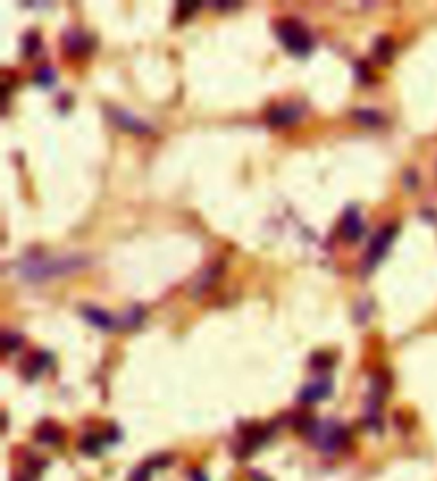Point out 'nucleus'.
Returning <instances> with one entry per match:
<instances>
[{
	"label": "nucleus",
	"instance_id": "f257e3e1",
	"mask_svg": "<svg viewBox=\"0 0 437 481\" xmlns=\"http://www.w3.org/2000/svg\"><path fill=\"white\" fill-rule=\"evenodd\" d=\"M88 258L84 256H66V258H53V260H30L20 267V273L28 281H47L53 277L77 273L88 267Z\"/></svg>",
	"mask_w": 437,
	"mask_h": 481
},
{
	"label": "nucleus",
	"instance_id": "f03ea898",
	"mask_svg": "<svg viewBox=\"0 0 437 481\" xmlns=\"http://www.w3.org/2000/svg\"><path fill=\"white\" fill-rule=\"evenodd\" d=\"M275 34L279 39V43L284 45V49L288 53H293L297 58H305L310 56L312 47H314V41L308 32V28L295 20V18H286V20H279L275 24Z\"/></svg>",
	"mask_w": 437,
	"mask_h": 481
},
{
	"label": "nucleus",
	"instance_id": "7ed1b4c3",
	"mask_svg": "<svg viewBox=\"0 0 437 481\" xmlns=\"http://www.w3.org/2000/svg\"><path fill=\"white\" fill-rule=\"evenodd\" d=\"M308 437L312 439V443L324 451V454H335L339 449H343L350 441V435L348 430L333 422V420H327V422H314V426L310 428Z\"/></svg>",
	"mask_w": 437,
	"mask_h": 481
},
{
	"label": "nucleus",
	"instance_id": "20e7f679",
	"mask_svg": "<svg viewBox=\"0 0 437 481\" xmlns=\"http://www.w3.org/2000/svg\"><path fill=\"white\" fill-rule=\"evenodd\" d=\"M395 236H397V226H395V224L384 226V228L374 236V240L369 243V250H367V256H365V262H362V273L374 271V269L382 262V258L388 254V248H391V243H393V238H395Z\"/></svg>",
	"mask_w": 437,
	"mask_h": 481
},
{
	"label": "nucleus",
	"instance_id": "39448f33",
	"mask_svg": "<svg viewBox=\"0 0 437 481\" xmlns=\"http://www.w3.org/2000/svg\"><path fill=\"white\" fill-rule=\"evenodd\" d=\"M362 232H365V224L360 219L358 207H348L341 215V238L348 243H354L362 236Z\"/></svg>",
	"mask_w": 437,
	"mask_h": 481
},
{
	"label": "nucleus",
	"instance_id": "423d86ee",
	"mask_svg": "<svg viewBox=\"0 0 437 481\" xmlns=\"http://www.w3.org/2000/svg\"><path fill=\"white\" fill-rule=\"evenodd\" d=\"M109 120L120 130H126V132H132V134H148V132H152V128L148 124L141 122L139 117H134L128 111H122V109H109Z\"/></svg>",
	"mask_w": 437,
	"mask_h": 481
},
{
	"label": "nucleus",
	"instance_id": "0eeeda50",
	"mask_svg": "<svg viewBox=\"0 0 437 481\" xmlns=\"http://www.w3.org/2000/svg\"><path fill=\"white\" fill-rule=\"evenodd\" d=\"M303 117V109L297 105H284V107H275L269 111V126L275 128H284V126H295L299 120Z\"/></svg>",
	"mask_w": 437,
	"mask_h": 481
},
{
	"label": "nucleus",
	"instance_id": "6e6552de",
	"mask_svg": "<svg viewBox=\"0 0 437 481\" xmlns=\"http://www.w3.org/2000/svg\"><path fill=\"white\" fill-rule=\"evenodd\" d=\"M333 394V385L329 379H320V381H314V383H308L301 394H299V400L303 405H314L318 403V400H324Z\"/></svg>",
	"mask_w": 437,
	"mask_h": 481
},
{
	"label": "nucleus",
	"instance_id": "1a4fd4ad",
	"mask_svg": "<svg viewBox=\"0 0 437 481\" xmlns=\"http://www.w3.org/2000/svg\"><path fill=\"white\" fill-rule=\"evenodd\" d=\"M92 49V41L77 30H70L64 34V53L68 56H84Z\"/></svg>",
	"mask_w": 437,
	"mask_h": 481
},
{
	"label": "nucleus",
	"instance_id": "9d476101",
	"mask_svg": "<svg viewBox=\"0 0 437 481\" xmlns=\"http://www.w3.org/2000/svg\"><path fill=\"white\" fill-rule=\"evenodd\" d=\"M82 313H84V317L88 319V322H90L92 326H96V328H101V331H113V328H118L115 317H111V315H109L107 311H103V309L84 307Z\"/></svg>",
	"mask_w": 437,
	"mask_h": 481
},
{
	"label": "nucleus",
	"instance_id": "9b49d317",
	"mask_svg": "<svg viewBox=\"0 0 437 481\" xmlns=\"http://www.w3.org/2000/svg\"><path fill=\"white\" fill-rule=\"evenodd\" d=\"M49 364H51V356H49L47 352H39V354L30 356L28 362L24 364V377H26L28 381H32V379H37L45 368H49Z\"/></svg>",
	"mask_w": 437,
	"mask_h": 481
},
{
	"label": "nucleus",
	"instance_id": "f8f14e48",
	"mask_svg": "<svg viewBox=\"0 0 437 481\" xmlns=\"http://www.w3.org/2000/svg\"><path fill=\"white\" fill-rule=\"evenodd\" d=\"M37 439H39L41 443H45V445H56V443L62 441V430H60L56 424L45 422V424H41V426L37 428Z\"/></svg>",
	"mask_w": 437,
	"mask_h": 481
},
{
	"label": "nucleus",
	"instance_id": "ddd939ff",
	"mask_svg": "<svg viewBox=\"0 0 437 481\" xmlns=\"http://www.w3.org/2000/svg\"><path fill=\"white\" fill-rule=\"evenodd\" d=\"M393 51H395L393 39H391V37H378V41H376V45H374V56H376L382 64H388V62H391Z\"/></svg>",
	"mask_w": 437,
	"mask_h": 481
},
{
	"label": "nucleus",
	"instance_id": "4468645a",
	"mask_svg": "<svg viewBox=\"0 0 437 481\" xmlns=\"http://www.w3.org/2000/svg\"><path fill=\"white\" fill-rule=\"evenodd\" d=\"M354 120L362 126H369V128H376V126H382L384 124V117L374 111V109H356L354 111Z\"/></svg>",
	"mask_w": 437,
	"mask_h": 481
},
{
	"label": "nucleus",
	"instance_id": "2eb2a0df",
	"mask_svg": "<svg viewBox=\"0 0 437 481\" xmlns=\"http://www.w3.org/2000/svg\"><path fill=\"white\" fill-rule=\"evenodd\" d=\"M101 447H103V439L96 437V435H86V437L82 439V443H80V449H82L84 454H90V456H99Z\"/></svg>",
	"mask_w": 437,
	"mask_h": 481
},
{
	"label": "nucleus",
	"instance_id": "dca6fc26",
	"mask_svg": "<svg viewBox=\"0 0 437 481\" xmlns=\"http://www.w3.org/2000/svg\"><path fill=\"white\" fill-rule=\"evenodd\" d=\"M34 82H37L41 88H51V86L56 84V70H53L51 66L39 68L37 75H34Z\"/></svg>",
	"mask_w": 437,
	"mask_h": 481
},
{
	"label": "nucleus",
	"instance_id": "f3484780",
	"mask_svg": "<svg viewBox=\"0 0 437 481\" xmlns=\"http://www.w3.org/2000/svg\"><path fill=\"white\" fill-rule=\"evenodd\" d=\"M169 460L165 458V460H158V462H150L148 466H139V468H134V473L130 475V481H150V475H152V468H156V466H160V464H167Z\"/></svg>",
	"mask_w": 437,
	"mask_h": 481
},
{
	"label": "nucleus",
	"instance_id": "a211bd4d",
	"mask_svg": "<svg viewBox=\"0 0 437 481\" xmlns=\"http://www.w3.org/2000/svg\"><path fill=\"white\" fill-rule=\"evenodd\" d=\"M39 49H41V37L37 32H28L24 37V56L32 58V56L39 53Z\"/></svg>",
	"mask_w": 437,
	"mask_h": 481
},
{
	"label": "nucleus",
	"instance_id": "6ab92c4d",
	"mask_svg": "<svg viewBox=\"0 0 437 481\" xmlns=\"http://www.w3.org/2000/svg\"><path fill=\"white\" fill-rule=\"evenodd\" d=\"M22 343H24V339H22L20 335H11V333L3 335V347H5V352H7V354L18 352V347H20Z\"/></svg>",
	"mask_w": 437,
	"mask_h": 481
},
{
	"label": "nucleus",
	"instance_id": "aec40b11",
	"mask_svg": "<svg viewBox=\"0 0 437 481\" xmlns=\"http://www.w3.org/2000/svg\"><path fill=\"white\" fill-rule=\"evenodd\" d=\"M201 5L198 3H179L177 5V20H184L186 15H192Z\"/></svg>",
	"mask_w": 437,
	"mask_h": 481
},
{
	"label": "nucleus",
	"instance_id": "412c9836",
	"mask_svg": "<svg viewBox=\"0 0 437 481\" xmlns=\"http://www.w3.org/2000/svg\"><path fill=\"white\" fill-rule=\"evenodd\" d=\"M335 360H333V356H327V354H316L314 358H312V366L314 368H324V366H331Z\"/></svg>",
	"mask_w": 437,
	"mask_h": 481
},
{
	"label": "nucleus",
	"instance_id": "4be33fe9",
	"mask_svg": "<svg viewBox=\"0 0 437 481\" xmlns=\"http://www.w3.org/2000/svg\"><path fill=\"white\" fill-rule=\"evenodd\" d=\"M211 7H215V9H239L237 3H211Z\"/></svg>",
	"mask_w": 437,
	"mask_h": 481
},
{
	"label": "nucleus",
	"instance_id": "5701e85b",
	"mask_svg": "<svg viewBox=\"0 0 437 481\" xmlns=\"http://www.w3.org/2000/svg\"><path fill=\"white\" fill-rule=\"evenodd\" d=\"M192 481H207V477H205L201 470H194V473H192Z\"/></svg>",
	"mask_w": 437,
	"mask_h": 481
}]
</instances>
